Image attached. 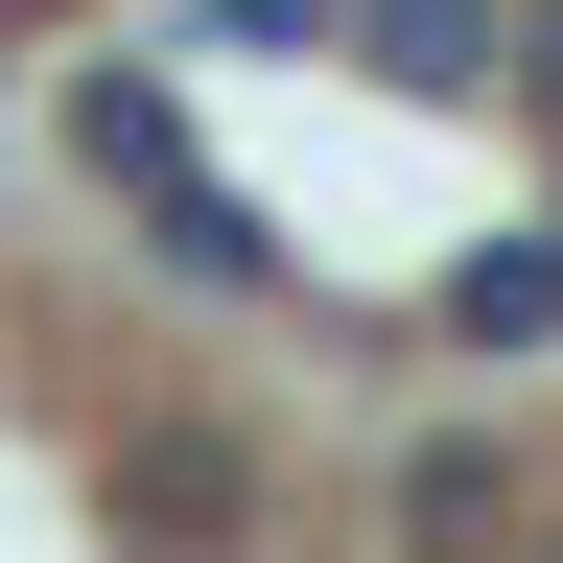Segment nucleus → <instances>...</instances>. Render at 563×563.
I'll return each instance as SVG.
<instances>
[{
    "label": "nucleus",
    "instance_id": "3",
    "mask_svg": "<svg viewBox=\"0 0 563 563\" xmlns=\"http://www.w3.org/2000/svg\"><path fill=\"white\" fill-rule=\"evenodd\" d=\"M118 517H258V470L188 422V446H141V470H118Z\"/></svg>",
    "mask_w": 563,
    "mask_h": 563
},
{
    "label": "nucleus",
    "instance_id": "5",
    "mask_svg": "<svg viewBox=\"0 0 563 563\" xmlns=\"http://www.w3.org/2000/svg\"><path fill=\"white\" fill-rule=\"evenodd\" d=\"M540 188H563V141H540Z\"/></svg>",
    "mask_w": 563,
    "mask_h": 563
},
{
    "label": "nucleus",
    "instance_id": "4",
    "mask_svg": "<svg viewBox=\"0 0 563 563\" xmlns=\"http://www.w3.org/2000/svg\"><path fill=\"white\" fill-rule=\"evenodd\" d=\"M517 118L563 141V0H517Z\"/></svg>",
    "mask_w": 563,
    "mask_h": 563
},
{
    "label": "nucleus",
    "instance_id": "1",
    "mask_svg": "<svg viewBox=\"0 0 563 563\" xmlns=\"http://www.w3.org/2000/svg\"><path fill=\"white\" fill-rule=\"evenodd\" d=\"M422 329H446V352H563V211H540V235H493V258H446V282H422Z\"/></svg>",
    "mask_w": 563,
    "mask_h": 563
},
{
    "label": "nucleus",
    "instance_id": "2",
    "mask_svg": "<svg viewBox=\"0 0 563 563\" xmlns=\"http://www.w3.org/2000/svg\"><path fill=\"white\" fill-rule=\"evenodd\" d=\"M70 165L141 188V165H188V141H165V95H141V70H70Z\"/></svg>",
    "mask_w": 563,
    "mask_h": 563
}]
</instances>
